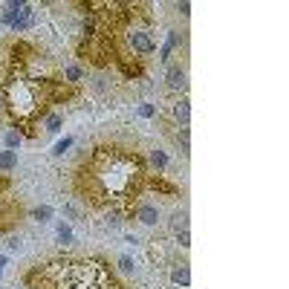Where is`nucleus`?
Returning <instances> with one entry per match:
<instances>
[{"label": "nucleus", "mask_w": 289, "mask_h": 289, "mask_svg": "<svg viewBox=\"0 0 289 289\" xmlns=\"http://www.w3.org/2000/svg\"><path fill=\"white\" fill-rule=\"evenodd\" d=\"M127 41H130V49H133L136 55H153V52H156V41H153V35L145 32V29H133V32L127 35Z\"/></svg>", "instance_id": "nucleus-1"}, {"label": "nucleus", "mask_w": 289, "mask_h": 289, "mask_svg": "<svg viewBox=\"0 0 289 289\" xmlns=\"http://www.w3.org/2000/svg\"><path fill=\"white\" fill-rule=\"evenodd\" d=\"M133 214H136V220L142 226H156V223H159V206H156V203H148V200L139 203Z\"/></svg>", "instance_id": "nucleus-2"}, {"label": "nucleus", "mask_w": 289, "mask_h": 289, "mask_svg": "<svg viewBox=\"0 0 289 289\" xmlns=\"http://www.w3.org/2000/svg\"><path fill=\"white\" fill-rule=\"evenodd\" d=\"M165 81H168V90L171 92H185L188 90V75H185L182 67H168Z\"/></svg>", "instance_id": "nucleus-3"}, {"label": "nucleus", "mask_w": 289, "mask_h": 289, "mask_svg": "<svg viewBox=\"0 0 289 289\" xmlns=\"http://www.w3.org/2000/svg\"><path fill=\"white\" fill-rule=\"evenodd\" d=\"M171 283L173 286H188V283H191V269H188V263H173L171 266Z\"/></svg>", "instance_id": "nucleus-4"}, {"label": "nucleus", "mask_w": 289, "mask_h": 289, "mask_svg": "<svg viewBox=\"0 0 289 289\" xmlns=\"http://www.w3.org/2000/svg\"><path fill=\"white\" fill-rule=\"evenodd\" d=\"M171 113H173V119H176L179 125H188V119H191V107H188V99H185V95L171 104Z\"/></svg>", "instance_id": "nucleus-5"}, {"label": "nucleus", "mask_w": 289, "mask_h": 289, "mask_svg": "<svg viewBox=\"0 0 289 289\" xmlns=\"http://www.w3.org/2000/svg\"><path fill=\"white\" fill-rule=\"evenodd\" d=\"M125 217H127V211H125V208L113 206L110 211H107V217H104V226H107V229H122Z\"/></svg>", "instance_id": "nucleus-6"}, {"label": "nucleus", "mask_w": 289, "mask_h": 289, "mask_svg": "<svg viewBox=\"0 0 289 289\" xmlns=\"http://www.w3.org/2000/svg\"><path fill=\"white\" fill-rule=\"evenodd\" d=\"M55 234H58V243H61V246H72V243H75V234H72V226H69L67 220H61V223H58Z\"/></svg>", "instance_id": "nucleus-7"}, {"label": "nucleus", "mask_w": 289, "mask_h": 289, "mask_svg": "<svg viewBox=\"0 0 289 289\" xmlns=\"http://www.w3.org/2000/svg\"><path fill=\"white\" fill-rule=\"evenodd\" d=\"M18 168V150H0V171L3 173H9V171H15Z\"/></svg>", "instance_id": "nucleus-8"}, {"label": "nucleus", "mask_w": 289, "mask_h": 289, "mask_svg": "<svg viewBox=\"0 0 289 289\" xmlns=\"http://www.w3.org/2000/svg\"><path fill=\"white\" fill-rule=\"evenodd\" d=\"M179 46V35L176 32H168V41H165V46H162V52H159V61H171L173 55V49Z\"/></svg>", "instance_id": "nucleus-9"}, {"label": "nucleus", "mask_w": 289, "mask_h": 289, "mask_svg": "<svg viewBox=\"0 0 289 289\" xmlns=\"http://www.w3.org/2000/svg\"><path fill=\"white\" fill-rule=\"evenodd\" d=\"M61 127H64V119H61V113H46V119H44V130L46 133H61Z\"/></svg>", "instance_id": "nucleus-10"}, {"label": "nucleus", "mask_w": 289, "mask_h": 289, "mask_svg": "<svg viewBox=\"0 0 289 289\" xmlns=\"http://www.w3.org/2000/svg\"><path fill=\"white\" fill-rule=\"evenodd\" d=\"M64 78H67V84H78V81H84V69L78 64H67L64 67Z\"/></svg>", "instance_id": "nucleus-11"}, {"label": "nucleus", "mask_w": 289, "mask_h": 289, "mask_svg": "<svg viewBox=\"0 0 289 289\" xmlns=\"http://www.w3.org/2000/svg\"><path fill=\"white\" fill-rule=\"evenodd\" d=\"M23 142V133L21 130H6V136H3V145H6V150H18Z\"/></svg>", "instance_id": "nucleus-12"}, {"label": "nucleus", "mask_w": 289, "mask_h": 289, "mask_svg": "<svg viewBox=\"0 0 289 289\" xmlns=\"http://www.w3.org/2000/svg\"><path fill=\"white\" fill-rule=\"evenodd\" d=\"M150 165H153L156 171H165V168H168V153H165V150H150Z\"/></svg>", "instance_id": "nucleus-13"}, {"label": "nucleus", "mask_w": 289, "mask_h": 289, "mask_svg": "<svg viewBox=\"0 0 289 289\" xmlns=\"http://www.w3.org/2000/svg\"><path fill=\"white\" fill-rule=\"evenodd\" d=\"M52 217H55V211H52L49 206H38V208L32 211V220H35V223H49Z\"/></svg>", "instance_id": "nucleus-14"}, {"label": "nucleus", "mask_w": 289, "mask_h": 289, "mask_svg": "<svg viewBox=\"0 0 289 289\" xmlns=\"http://www.w3.org/2000/svg\"><path fill=\"white\" fill-rule=\"evenodd\" d=\"M171 229H173V231L188 229V214H185V211H176V214H171Z\"/></svg>", "instance_id": "nucleus-15"}, {"label": "nucleus", "mask_w": 289, "mask_h": 289, "mask_svg": "<svg viewBox=\"0 0 289 289\" xmlns=\"http://www.w3.org/2000/svg\"><path fill=\"white\" fill-rule=\"evenodd\" d=\"M119 269H122L125 275H133V272H136V260H133L130 254H122V257H119Z\"/></svg>", "instance_id": "nucleus-16"}, {"label": "nucleus", "mask_w": 289, "mask_h": 289, "mask_svg": "<svg viewBox=\"0 0 289 289\" xmlns=\"http://www.w3.org/2000/svg\"><path fill=\"white\" fill-rule=\"evenodd\" d=\"M72 142H75L72 136H64V139H61V142L55 145V148H52V156H64V153H67V150L72 148Z\"/></svg>", "instance_id": "nucleus-17"}, {"label": "nucleus", "mask_w": 289, "mask_h": 289, "mask_svg": "<svg viewBox=\"0 0 289 289\" xmlns=\"http://www.w3.org/2000/svg\"><path fill=\"white\" fill-rule=\"evenodd\" d=\"M139 116L142 119H156V104H150V102L139 104Z\"/></svg>", "instance_id": "nucleus-18"}, {"label": "nucleus", "mask_w": 289, "mask_h": 289, "mask_svg": "<svg viewBox=\"0 0 289 289\" xmlns=\"http://www.w3.org/2000/svg\"><path fill=\"white\" fill-rule=\"evenodd\" d=\"M176 246H179V249H188V246H191V231L188 229L176 231Z\"/></svg>", "instance_id": "nucleus-19"}, {"label": "nucleus", "mask_w": 289, "mask_h": 289, "mask_svg": "<svg viewBox=\"0 0 289 289\" xmlns=\"http://www.w3.org/2000/svg\"><path fill=\"white\" fill-rule=\"evenodd\" d=\"M21 249H23L21 237H9V252H21Z\"/></svg>", "instance_id": "nucleus-20"}, {"label": "nucleus", "mask_w": 289, "mask_h": 289, "mask_svg": "<svg viewBox=\"0 0 289 289\" xmlns=\"http://www.w3.org/2000/svg\"><path fill=\"white\" fill-rule=\"evenodd\" d=\"M176 9H179V15H185V18H188V15H191V3H188V0H182V3H176Z\"/></svg>", "instance_id": "nucleus-21"}, {"label": "nucleus", "mask_w": 289, "mask_h": 289, "mask_svg": "<svg viewBox=\"0 0 289 289\" xmlns=\"http://www.w3.org/2000/svg\"><path fill=\"white\" fill-rule=\"evenodd\" d=\"M6 263H9V257H6V254H0V269H3Z\"/></svg>", "instance_id": "nucleus-22"}, {"label": "nucleus", "mask_w": 289, "mask_h": 289, "mask_svg": "<svg viewBox=\"0 0 289 289\" xmlns=\"http://www.w3.org/2000/svg\"><path fill=\"white\" fill-rule=\"evenodd\" d=\"M0 110H3V92H0Z\"/></svg>", "instance_id": "nucleus-23"}, {"label": "nucleus", "mask_w": 289, "mask_h": 289, "mask_svg": "<svg viewBox=\"0 0 289 289\" xmlns=\"http://www.w3.org/2000/svg\"><path fill=\"white\" fill-rule=\"evenodd\" d=\"M104 289H116V286H113V283H107V286H104Z\"/></svg>", "instance_id": "nucleus-24"}, {"label": "nucleus", "mask_w": 289, "mask_h": 289, "mask_svg": "<svg viewBox=\"0 0 289 289\" xmlns=\"http://www.w3.org/2000/svg\"><path fill=\"white\" fill-rule=\"evenodd\" d=\"M0 277H3V269H0Z\"/></svg>", "instance_id": "nucleus-25"}, {"label": "nucleus", "mask_w": 289, "mask_h": 289, "mask_svg": "<svg viewBox=\"0 0 289 289\" xmlns=\"http://www.w3.org/2000/svg\"><path fill=\"white\" fill-rule=\"evenodd\" d=\"M15 289H23V286H15Z\"/></svg>", "instance_id": "nucleus-26"}]
</instances>
